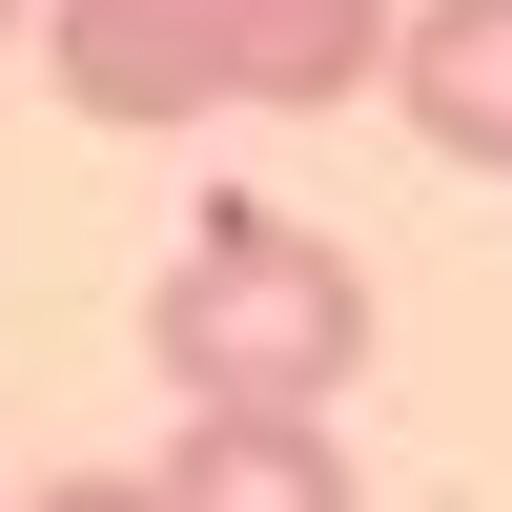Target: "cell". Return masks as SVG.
<instances>
[{
  "label": "cell",
  "instance_id": "cell-5",
  "mask_svg": "<svg viewBox=\"0 0 512 512\" xmlns=\"http://www.w3.org/2000/svg\"><path fill=\"white\" fill-rule=\"evenodd\" d=\"M21 512H164V492H144V472H41Z\"/></svg>",
  "mask_w": 512,
  "mask_h": 512
},
{
  "label": "cell",
  "instance_id": "cell-4",
  "mask_svg": "<svg viewBox=\"0 0 512 512\" xmlns=\"http://www.w3.org/2000/svg\"><path fill=\"white\" fill-rule=\"evenodd\" d=\"M390 103L431 123V164L512 185V0H410L390 21Z\"/></svg>",
  "mask_w": 512,
  "mask_h": 512
},
{
  "label": "cell",
  "instance_id": "cell-6",
  "mask_svg": "<svg viewBox=\"0 0 512 512\" xmlns=\"http://www.w3.org/2000/svg\"><path fill=\"white\" fill-rule=\"evenodd\" d=\"M0 41H21V0H0Z\"/></svg>",
  "mask_w": 512,
  "mask_h": 512
},
{
  "label": "cell",
  "instance_id": "cell-2",
  "mask_svg": "<svg viewBox=\"0 0 512 512\" xmlns=\"http://www.w3.org/2000/svg\"><path fill=\"white\" fill-rule=\"evenodd\" d=\"M41 62L82 123H308L390 82V0H41Z\"/></svg>",
  "mask_w": 512,
  "mask_h": 512
},
{
  "label": "cell",
  "instance_id": "cell-3",
  "mask_svg": "<svg viewBox=\"0 0 512 512\" xmlns=\"http://www.w3.org/2000/svg\"><path fill=\"white\" fill-rule=\"evenodd\" d=\"M144 492H164V512H369L328 410H185V451H164Z\"/></svg>",
  "mask_w": 512,
  "mask_h": 512
},
{
  "label": "cell",
  "instance_id": "cell-1",
  "mask_svg": "<svg viewBox=\"0 0 512 512\" xmlns=\"http://www.w3.org/2000/svg\"><path fill=\"white\" fill-rule=\"evenodd\" d=\"M144 349H164L185 410H328V390L369 369V267L308 226V205L226 185V205H185V246H164Z\"/></svg>",
  "mask_w": 512,
  "mask_h": 512
}]
</instances>
